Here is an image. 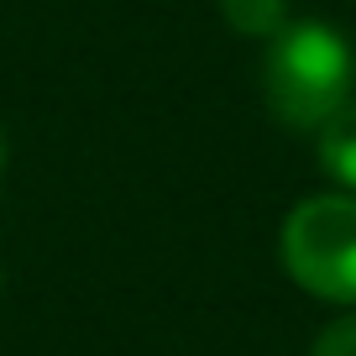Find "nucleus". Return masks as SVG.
I'll return each mask as SVG.
<instances>
[{"mask_svg":"<svg viewBox=\"0 0 356 356\" xmlns=\"http://www.w3.org/2000/svg\"><path fill=\"white\" fill-rule=\"evenodd\" d=\"M356 79V58L346 37L325 22H289L267 37L262 53V95L273 115L289 126H325L346 105Z\"/></svg>","mask_w":356,"mask_h":356,"instance_id":"1","label":"nucleus"},{"mask_svg":"<svg viewBox=\"0 0 356 356\" xmlns=\"http://www.w3.org/2000/svg\"><path fill=\"white\" fill-rule=\"evenodd\" d=\"M283 262L293 283L320 299L356 304V200L314 194L283 225Z\"/></svg>","mask_w":356,"mask_h":356,"instance_id":"2","label":"nucleus"},{"mask_svg":"<svg viewBox=\"0 0 356 356\" xmlns=\"http://www.w3.org/2000/svg\"><path fill=\"white\" fill-rule=\"evenodd\" d=\"M320 163L330 178H341L346 189H356V105H341L320 126Z\"/></svg>","mask_w":356,"mask_h":356,"instance_id":"3","label":"nucleus"},{"mask_svg":"<svg viewBox=\"0 0 356 356\" xmlns=\"http://www.w3.org/2000/svg\"><path fill=\"white\" fill-rule=\"evenodd\" d=\"M220 16L241 37H278L289 26V0H220Z\"/></svg>","mask_w":356,"mask_h":356,"instance_id":"4","label":"nucleus"},{"mask_svg":"<svg viewBox=\"0 0 356 356\" xmlns=\"http://www.w3.org/2000/svg\"><path fill=\"white\" fill-rule=\"evenodd\" d=\"M309 356H356V314H346V320L325 325Z\"/></svg>","mask_w":356,"mask_h":356,"instance_id":"5","label":"nucleus"},{"mask_svg":"<svg viewBox=\"0 0 356 356\" xmlns=\"http://www.w3.org/2000/svg\"><path fill=\"white\" fill-rule=\"evenodd\" d=\"M6 157H11V136H6V126H0V168H6Z\"/></svg>","mask_w":356,"mask_h":356,"instance_id":"6","label":"nucleus"}]
</instances>
